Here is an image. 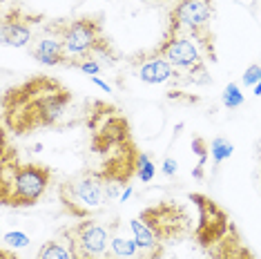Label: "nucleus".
Instances as JSON below:
<instances>
[{
  "instance_id": "20e7f679",
  "label": "nucleus",
  "mask_w": 261,
  "mask_h": 259,
  "mask_svg": "<svg viewBox=\"0 0 261 259\" xmlns=\"http://www.w3.org/2000/svg\"><path fill=\"white\" fill-rule=\"evenodd\" d=\"M5 134L0 157V199L7 208H32L43 199L47 186L51 184V170L43 163L18 161V152L9 148Z\"/></svg>"
},
{
  "instance_id": "b1692460",
  "label": "nucleus",
  "mask_w": 261,
  "mask_h": 259,
  "mask_svg": "<svg viewBox=\"0 0 261 259\" xmlns=\"http://www.w3.org/2000/svg\"><path fill=\"white\" fill-rule=\"evenodd\" d=\"M161 170H163V174H165V176H174V174H176V161L168 157V159L163 161V168H161Z\"/></svg>"
},
{
  "instance_id": "5701e85b",
  "label": "nucleus",
  "mask_w": 261,
  "mask_h": 259,
  "mask_svg": "<svg viewBox=\"0 0 261 259\" xmlns=\"http://www.w3.org/2000/svg\"><path fill=\"white\" fill-rule=\"evenodd\" d=\"M76 69H81V72H85L87 76H96L100 72V65L98 61H85V63H81Z\"/></svg>"
},
{
  "instance_id": "1a4fd4ad",
  "label": "nucleus",
  "mask_w": 261,
  "mask_h": 259,
  "mask_svg": "<svg viewBox=\"0 0 261 259\" xmlns=\"http://www.w3.org/2000/svg\"><path fill=\"white\" fill-rule=\"evenodd\" d=\"M112 226L96 219H79L63 228L74 259H114L112 255Z\"/></svg>"
},
{
  "instance_id": "7ed1b4c3",
  "label": "nucleus",
  "mask_w": 261,
  "mask_h": 259,
  "mask_svg": "<svg viewBox=\"0 0 261 259\" xmlns=\"http://www.w3.org/2000/svg\"><path fill=\"white\" fill-rule=\"evenodd\" d=\"M129 230L139 246V259H161L165 246L188 237L192 226L188 210L181 203L165 199L147 205L134 219H129Z\"/></svg>"
},
{
  "instance_id": "f03ea898",
  "label": "nucleus",
  "mask_w": 261,
  "mask_h": 259,
  "mask_svg": "<svg viewBox=\"0 0 261 259\" xmlns=\"http://www.w3.org/2000/svg\"><path fill=\"white\" fill-rule=\"evenodd\" d=\"M72 90L54 76L36 74L9 87L3 94V127L16 137L56 125L67 105Z\"/></svg>"
},
{
  "instance_id": "ddd939ff",
  "label": "nucleus",
  "mask_w": 261,
  "mask_h": 259,
  "mask_svg": "<svg viewBox=\"0 0 261 259\" xmlns=\"http://www.w3.org/2000/svg\"><path fill=\"white\" fill-rule=\"evenodd\" d=\"M29 54L43 65H51V67L65 65V67H69V58H67V51H65V45H63L61 36L56 34V29L51 27V22L45 25V34L36 38V43L32 45Z\"/></svg>"
},
{
  "instance_id": "423d86ee",
  "label": "nucleus",
  "mask_w": 261,
  "mask_h": 259,
  "mask_svg": "<svg viewBox=\"0 0 261 259\" xmlns=\"http://www.w3.org/2000/svg\"><path fill=\"white\" fill-rule=\"evenodd\" d=\"M212 16H215V0H176L170 11L165 32L186 34L201 47L207 61H217L215 32H212Z\"/></svg>"
},
{
  "instance_id": "0eeeda50",
  "label": "nucleus",
  "mask_w": 261,
  "mask_h": 259,
  "mask_svg": "<svg viewBox=\"0 0 261 259\" xmlns=\"http://www.w3.org/2000/svg\"><path fill=\"white\" fill-rule=\"evenodd\" d=\"M58 199L63 210L74 219H94V215L110 201L105 181L96 170H83L72 179H65L58 186Z\"/></svg>"
},
{
  "instance_id": "39448f33",
  "label": "nucleus",
  "mask_w": 261,
  "mask_h": 259,
  "mask_svg": "<svg viewBox=\"0 0 261 259\" xmlns=\"http://www.w3.org/2000/svg\"><path fill=\"white\" fill-rule=\"evenodd\" d=\"M51 27L61 36L65 51L69 58V67H79L85 61H96V56L114 58V45L105 36L103 16H79L72 20H54Z\"/></svg>"
},
{
  "instance_id": "6e6552de",
  "label": "nucleus",
  "mask_w": 261,
  "mask_h": 259,
  "mask_svg": "<svg viewBox=\"0 0 261 259\" xmlns=\"http://www.w3.org/2000/svg\"><path fill=\"white\" fill-rule=\"evenodd\" d=\"M154 54L168 61L181 76V83H207V65L201 56V47L186 34L165 32L163 40L154 47Z\"/></svg>"
},
{
  "instance_id": "dca6fc26",
  "label": "nucleus",
  "mask_w": 261,
  "mask_h": 259,
  "mask_svg": "<svg viewBox=\"0 0 261 259\" xmlns=\"http://www.w3.org/2000/svg\"><path fill=\"white\" fill-rule=\"evenodd\" d=\"M112 255L114 259H139V246L134 239L123 235H112Z\"/></svg>"
},
{
  "instance_id": "f3484780",
  "label": "nucleus",
  "mask_w": 261,
  "mask_h": 259,
  "mask_svg": "<svg viewBox=\"0 0 261 259\" xmlns=\"http://www.w3.org/2000/svg\"><path fill=\"white\" fill-rule=\"evenodd\" d=\"M232 152H234V145L230 143L228 139H223V137L212 139V143H210V154H212V159H215L217 166H219V163H223L225 159L232 157Z\"/></svg>"
},
{
  "instance_id": "2eb2a0df",
  "label": "nucleus",
  "mask_w": 261,
  "mask_h": 259,
  "mask_svg": "<svg viewBox=\"0 0 261 259\" xmlns=\"http://www.w3.org/2000/svg\"><path fill=\"white\" fill-rule=\"evenodd\" d=\"M36 259H74L65 232L61 230L58 232V237L45 241V244L38 248V252H36Z\"/></svg>"
},
{
  "instance_id": "4be33fe9",
  "label": "nucleus",
  "mask_w": 261,
  "mask_h": 259,
  "mask_svg": "<svg viewBox=\"0 0 261 259\" xmlns=\"http://www.w3.org/2000/svg\"><path fill=\"white\" fill-rule=\"evenodd\" d=\"M243 85H248V87H254L261 81V67L259 65H250V67L243 72Z\"/></svg>"
},
{
  "instance_id": "f257e3e1",
  "label": "nucleus",
  "mask_w": 261,
  "mask_h": 259,
  "mask_svg": "<svg viewBox=\"0 0 261 259\" xmlns=\"http://www.w3.org/2000/svg\"><path fill=\"white\" fill-rule=\"evenodd\" d=\"M92 134V152L100 157L98 168H94L105 181L108 197L116 199L123 186H129L134 174H139L141 154L132 137L129 123L116 108L105 103H94L92 114L87 119Z\"/></svg>"
},
{
  "instance_id": "a211bd4d",
  "label": "nucleus",
  "mask_w": 261,
  "mask_h": 259,
  "mask_svg": "<svg viewBox=\"0 0 261 259\" xmlns=\"http://www.w3.org/2000/svg\"><path fill=\"white\" fill-rule=\"evenodd\" d=\"M192 150L197 152V157H199V166H197V170H194V176H197V179H203V168H205L207 154H210V148H207L203 137H197L192 141Z\"/></svg>"
},
{
  "instance_id": "412c9836",
  "label": "nucleus",
  "mask_w": 261,
  "mask_h": 259,
  "mask_svg": "<svg viewBox=\"0 0 261 259\" xmlns=\"http://www.w3.org/2000/svg\"><path fill=\"white\" fill-rule=\"evenodd\" d=\"M5 244H9L11 248H25V246H29V237L25 232H5Z\"/></svg>"
},
{
  "instance_id": "aec40b11",
  "label": "nucleus",
  "mask_w": 261,
  "mask_h": 259,
  "mask_svg": "<svg viewBox=\"0 0 261 259\" xmlns=\"http://www.w3.org/2000/svg\"><path fill=\"white\" fill-rule=\"evenodd\" d=\"M154 172H156V170H154L152 159L143 152V154H141V161H139V179L143 181V184H150L154 179Z\"/></svg>"
},
{
  "instance_id": "9d476101",
  "label": "nucleus",
  "mask_w": 261,
  "mask_h": 259,
  "mask_svg": "<svg viewBox=\"0 0 261 259\" xmlns=\"http://www.w3.org/2000/svg\"><path fill=\"white\" fill-rule=\"evenodd\" d=\"M188 199L194 201V205H197V210H199V223H197V228H194V239H197V244L201 246V250H207L228 235L232 221H230L228 213H225L221 205L217 201H212L210 197H205V194L190 192Z\"/></svg>"
},
{
  "instance_id": "a878e982",
  "label": "nucleus",
  "mask_w": 261,
  "mask_h": 259,
  "mask_svg": "<svg viewBox=\"0 0 261 259\" xmlns=\"http://www.w3.org/2000/svg\"><path fill=\"white\" fill-rule=\"evenodd\" d=\"M0 259H20V257L16 255L14 250H9V248H3V250H0Z\"/></svg>"
},
{
  "instance_id": "bb28decb",
  "label": "nucleus",
  "mask_w": 261,
  "mask_h": 259,
  "mask_svg": "<svg viewBox=\"0 0 261 259\" xmlns=\"http://www.w3.org/2000/svg\"><path fill=\"white\" fill-rule=\"evenodd\" d=\"M254 96H261V81L254 85Z\"/></svg>"
},
{
  "instance_id": "f8f14e48",
  "label": "nucleus",
  "mask_w": 261,
  "mask_h": 259,
  "mask_svg": "<svg viewBox=\"0 0 261 259\" xmlns=\"http://www.w3.org/2000/svg\"><path fill=\"white\" fill-rule=\"evenodd\" d=\"M132 65H136V74L143 83L159 85V83H181V76L174 72V67L163 61L161 56H156L154 51L141 54L132 58Z\"/></svg>"
},
{
  "instance_id": "9b49d317",
  "label": "nucleus",
  "mask_w": 261,
  "mask_h": 259,
  "mask_svg": "<svg viewBox=\"0 0 261 259\" xmlns=\"http://www.w3.org/2000/svg\"><path fill=\"white\" fill-rule=\"evenodd\" d=\"M45 20L43 14H34L27 7L14 5L3 14V22H0V36L7 47H29L34 36L36 25Z\"/></svg>"
},
{
  "instance_id": "4468645a",
  "label": "nucleus",
  "mask_w": 261,
  "mask_h": 259,
  "mask_svg": "<svg viewBox=\"0 0 261 259\" xmlns=\"http://www.w3.org/2000/svg\"><path fill=\"white\" fill-rule=\"evenodd\" d=\"M205 255H207V259H257L254 252L243 244L241 232L237 230L234 223L230 226L228 235H225L219 244H215L212 248L205 250Z\"/></svg>"
},
{
  "instance_id": "393cba45",
  "label": "nucleus",
  "mask_w": 261,
  "mask_h": 259,
  "mask_svg": "<svg viewBox=\"0 0 261 259\" xmlns=\"http://www.w3.org/2000/svg\"><path fill=\"white\" fill-rule=\"evenodd\" d=\"M92 83H94V85H98L100 90H105V92H112V87H110L108 83H105V81H100L98 76H92Z\"/></svg>"
},
{
  "instance_id": "6ab92c4d",
  "label": "nucleus",
  "mask_w": 261,
  "mask_h": 259,
  "mask_svg": "<svg viewBox=\"0 0 261 259\" xmlns=\"http://www.w3.org/2000/svg\"><path fill=\"white\" fill-rule=\"evenodd\" d=\"M221 98H223V105L228 110H234V108H241V105H243V94H241V90H239V85H237V83L225 85Z\"/></svg>"
}]
</instances>
